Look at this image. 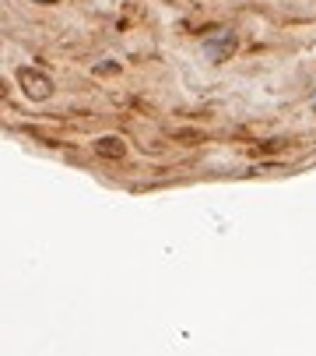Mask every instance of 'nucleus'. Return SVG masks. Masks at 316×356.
I'll return each instance as SVG.
<instances>
[{"instance_id":"nucleus-1","label":"nucleus","mask_w":316,"mask_h":356,"mask_svg":"<svg viewBox=\"0 0 316 356\" xmlns=\"http://www.w3.org/2000/svg\"><path fill=\"white\" fill-rule=\"evenodd\" d=\"M18 81H21V88H25V96L28 99H49L53 96V78L46 74V71H36V67H21L18 71Z\"/></svg>"},{"instance_id":"nucleus-2","label":"nucleus","mask_w":316,"mask_h":356,"mask_svg":"<svg viewBox=\"0 0 316 356\" xmlns=\"http://www.w3.org/2000/svg\"><path fill=\"white\" fill-rule=\"evenodd\" d=\"M236 46H239V43H236V36H232V32H218L214 39H204V53L211 56L214 64L229 61V56L236 53Z\"/></svg>"},{"instance_id":"nucleus-3","label":"nucleus","mask_w":316,"mask_h":356,"mask_svg":"<svg viewBox=\"0 0 316 356\" xmlns=\"http://www.w3.org/2000/svg\"><path fill=\"white\" fill-rule=\"evenodd\" d=\"M95 156H102V159H123L126 156V145H123V138H99L95 141Z\"/></svg>"},{"instance_id":"nucleus-4","label":"nucleus","mask_w":316,"mask_h":356,"mask_svg":"<svg viewBox=\"0 0 316 356\" xmlns=\"http://www.w3.org/2000/svg\"><path fill=\"white\" fill-rule=\"evenodd\" d=\"M39 4H53V0H39Z\"/></svg>"},{"instance_id":"nucleus-5","label":"nucleus","mask_w":316,"mask_h":356,"mask_svg":"<svg viewBox=\"0 0 316 356\" xmlns=\"http://www.w3.org/2000/svg\"><path fill=\"white\" fill-rule=\"evenodd\" d=\"M313 109H316V96H313Z\"/></svg>"}]
</instances>
